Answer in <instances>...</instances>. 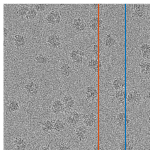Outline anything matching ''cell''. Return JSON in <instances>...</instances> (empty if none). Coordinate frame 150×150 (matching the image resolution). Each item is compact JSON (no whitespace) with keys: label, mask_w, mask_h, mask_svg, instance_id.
<instances>
[{"label":"cell","mask_w":150,"mask_h":150,"mask_svg":"<svg viewBox=\"0 0 150 150\" xmlns=\"http://www.w3.org/2000/svg\"><path fill=\"white\" fill-rule=\"evenodd\" d=\"M98 92L96 88L92 86H88L86 89V100L88 101H92L97 97Z\"/></svg>","instance_id":"8992f818"},{"label":"cell","mask_w":150,"mask_h":150,"mask_svg":"<svg viewBox=\"0 0 150 150\" xmlns=\"http://www.w3.org/2000/svg\"><path fill=\"white\" fill-rule=\"evenodd\" d=\"M125 113L123 112H119L116 115V120L117 124L120 126L125 125Z\"/></svg>","instance_id":"603a6c76"},{"label":"cell","mask_w":150,"mask_h":150,"mask_svg":"<svg viewBox=\"0 0 150 150\" xmlns=\"http://www.w3.org/2000/svg\"><path fill=\"white\" fill-rule=\"evenodd\" d=\"M80 115L79 113L76 111H73L70 112L66 118L67 123L70 125H75L79 121Z\"/></svg>","instance_id":"30bf717a"},{"label":"cell","mask_w":150,"mask_h":150,"mask_svg":"<svg viewBox=\"0 0 150 150\" xmlns=\"http://www.w3.org/2000/svg\"><path fill=\"white\" fill-rule=\"evenodd\" d=\"M30 8L28 6H21L17 11V13L20 16H25Z\"/></svg>","instance_id":"484cf974"},{"label":"cell","mask_w":150,"mask_h":150,"mask_svg":"<svg viewBox=\"0 0 150 150\" xmlns=\"http://www.w3.org/2000/svg\"><path fill=\"white\" fill-rule=\"evenodd\" d=\"M14 45L17 47H24L26 44V40L23 35L17 34L13 38Z\"/></svg>","instance_id":"9a60e30c"},{"label":"cell","mask_w":150,"mask_h":150,"mask_svg":"<svg viewBox=\"0 0 150 150\" xmlns=\"http://www.w3.org/2000/svg\"><path fill=\"white\" fill-rule=\"evenodd\" d=\"M81 22V20L79 18H77L74 19V26L76 31H79V27Z\"/></svg>","instance_id":"f1b7e54d"},{"label":"cell","mask_w":150,"mask_h":150,"mask_svg":"<svg viewBox=\"0 0 150 150\" xmlns=\"http://www.w3.org/2000/svg\"><path fill=\"white\" fill-rule=\"evenodd\" d=\"M96 115L93 112L88 113L84 115L83 122L87 127H91L97 120Z\"/></svg>","instance_id":"52a82bcc"},{"label":"cell","mask_w":150,"mask_h":150,"mask_svg":"<svg viewBox=\"0 0 150 150\" xmlns=\"http://www.w3.org/2000/svg\"><path fill=\"white\" fill-rule=\"evenodd\" d=\"M66 126L64 122L61 119H58L55 120L53 131L59 133L63 131Z\"/></svg>","instance_id":"5bb4252c"},{"label":"cell","mask_w":150,"mask_h":150,"mask_svg":"<svg viewBox=\"0 0 150 150\" xmlns=\"http://www.w3.org/2000/svg\"><path fill=\"white\" fill-rule=\"evenodd\" d=\"M57 150H70L69 147L61 144H58L57 146Z\"/></svg>","instance_id":"1f68e13d"},{"label":"cell","mask_w":150,"mask_h":150,"mask_svg":"<svg viewBox=\"0 0 150 150\" xmlns=\"http://www.w3.org/2000/svg\"><path fill=\"white\" fill-rule=\"evenodd\" d=\"M115 42L114 39L110 35H108L105 40L106 45L108 47H111L114 45Z\"/></svg>","instance_id":"83f0119b"},{"label":"cell","mask_w":150,"mask_h":150,"mask_svg":"<svg viewBox=\"0 0 150 150\" xmlns=\"http://www.w3.org/2000/svg\"><path fill=\"white\" fill-rule=\"evenodd\" d=\"M86 128L81 126L78 127L76 129V134L77 137L80 139H83L87 132Z\"/></svg>","instance_id":"ffe728a7"},{"label":"cell","mask_w":150,"mask_h":150,"mask_svg":"<svg viewBox=\"0 0 150 150\" xmlns=\"http://www.w3.org/2000/svg\"><path fill=\"white\" fill-rule=\"evenodd\" d=\"M93 150H98V147L97 146H95Z\"/></svg>","instance_id":"f35d334b"},{"label":"cell","mask_w":150,"mask_h":150,"mask_svg":"<svg viewBox=\"0 0 150 150\" xmlns=\"http://www.w3.org/2000/svg\"><path fill=\"white\" fill-rule=\"evenodd\" d=\"M142 57L146 59H149L150 57V44L144 43L139 47Z\"/></svg>","instance_id":"4fadbf2b"},{"label":"cell","mask_w":150,"mask_h":150,"mask_svg":"<svg viewBox=\"0 0 150 150\" xmlns=\"http://www.w3.org/2000/svg\"><path fill=\"white\" fill-rule=\"evenodd\" d=\"M140 72L144 75H148L150 74V62L144 61L139 64Z\"/></svg>","instance_id":"e0dca14e"},{"label":"cell","mask_w":150,"mask_h":150,"mask_svg":"<svg viewBox=\"0 0 150 150\" xmlns=\"http://www.w3.org/2000/svg\"><path fill=\"white\" fill-rule=\"evenodd\" d=\"M146 10L145 8L140 11H133L132 14V16L135 18H141L146 13Z\"/></svg>","instance_id":"4316f807"},{"label":"cell","mask_w":150,"mask_h":150,"mask_svg":"<svg viewBox=\"0 0 150 150\" xmlns=\"http://www.w3.org/2000/svg\"><path fill=\"white\" fill-rule=\"evenodd\" d=\"M125 79L124 76L118 77L115 79L112 82V86L114 89L117 91L124 89Z\"/></svg>","instance_id":"9c48e42d"},{"label":"cell","mask_w":150,"mask_h":150,"mask_svg":"<svg viewBox=\"0 0 150 150\" xmlns=\"http://www.w3.org/2000/svg\"><path fill=\"white\" fill-rule=\"evenodd\" d=\"M142 99L141 94L135 89L130 91L127 94V100L130 104H136L139 103Z\"/></svg>","instance_id":"7a4b0ae2"},{"label":"cell","mask_w":150,"mask_h":150,"mask_svg":"<svg viewBox=\"0 0 150 150\" xmlns=\"http://www.w3.org/2000/svg\"><path fill=\"white\" fill-rule=\"evenodd\" d=\"M50 143L49 142L47 145L42 146L40 150H51L50 148Z\"/></svg>","instance_id":"d590c367"},{"label":"cell","mask_w":150,"mask_h":150,"mask_svg":"<svg viewBox=\"0 0 150 150\" xmlns=\"http://www.w3.org/2000/svg\"><path fill=\"white\" fill-rule=\"evenodd\" d=\"M37 14L38 12L33 7L30 8L25 17L28 19L32 20L36 17Z\"/></svg>","instance_id":"d4e9b609"},{"label":"cell","mask_w":150,"mask_h":150,"mask_svg":"<svg viewBox=\"0 0 150 150\" xmlns=\"http://www.w3.org/2000/svg\"><path fill=\"white\" fill-rule=\"evenodd\" d=\"M58 36L56 34H52L48 36L47 39V42L50 46L57 42L60 41Z\"/></svg>","instance_id":"7402d4cb"},{"label":"cell","mask_w":150,"mask_h":150,"mask_svg":"<svg viewBox=\"0 0 150 150\" xmlns=\"http://www.w3.org/2000/svg\"><path fill=\"white\" fill-rule=\"evenodd\" d=\"M87 25L86 23L83 22H82L79 27V31L83 30L86 27Z\"/></svg>","instance_id":"e575fe53"},{"label":"cell","mask_w":150,"mask_h":150,"mask_svg":"<svg viewBox=\"0 0 150 150\" xmlns=\"http://www.w3.org/2000/svg\"><path fill=\"white\" fill-rule=\"evenodd\" d=\"M40 87L38 83L33 81L28 82L24 86L26 92L30 96H34L37 94Z\"/></svg>","instance_id":"6da1fadb"},{"label":"cell","mask_w":150,"mask_h":150,"mask_svg":"<svg viewBox=\"0 0 150 150\" xmlns=\"http://www.w3.org/2000/svg\"><path fill=\"white\" fill-rule=\"evenodd\" d=\"M63 102L64 108L67 110H69L73 107L75 103V100L71 96L66 95L64 97Z\"/></svg>","instance_id":"7c38bea8"},{"label":"cell","mask_w":150,"mask_h":150,"mask_svg":"<svg viewBox=\"0 0 150 150\" xmlns=\"http://www.w3.org/2000/svg\"><path fill=\"white\" fill-rule=\"evenodd\" d=\"M88 67L95 72L98 71V62L97 59H92L89 61L88 64Z\"/></svg>","instance_id":"cb8c5ba5"},{"label":"cell","mask_w":150,"mask_h":150,"mask_svg":"<svg viewBox=\"0 0 150 150\" xmlns=\"http://www.w3.org/2000/svg\"><path fill=\"white\" fill-rule=\"evenodd\" d=\"M148 122H150V114L149 115L148 117Z\"/></svg>","instance_id":"ab89813d"},{"label":"cell","mask_w":150,"mask_h":150,"mask_svg":"<svg viewBox=\"0 0 150 150\" xmlns=\"http://www.w3.org/2000/svg\"><path fill=\"white\" fill-rule=\"evenodd\" d=\"M55 16V10H52L45 17V20L47 22L51 25L56 24Z\"/></svg>","instance_id":"44dd1931"},{"label":"cell","mask_w":150,"mask_h":150,"mask_svg":"<svg viewBox=\"0 0 150 150\" xmlns=\"http://www.w3.org/2000/svg\"><path fill=\"white\" fill-rule=\"evenodd\" d=\"M35 59L36 63L39 64H45L48 62L49 58L42 53H40L36 56Z\"/></svg>","instance_id":"d6986e66"},{"label":"cell","mask_w":150,"mask_h":150,"mask_svg":"<svg viewBox=\"0 0 150 150\" xmlns=\"http://www.w3.org/2000/svg\"><path fill=\"white\" fill-rule=\"evenodd\" d=\"M120 150H125V142H122L120 146Z\"/></svg>","instance_id":"8d00e7d4"},{"label":"cell","mask_w":150,"mask_h":150,"mask_svg":"<svg viewBox=\"0 0 150 150\" xmlns=\"http://www.w3.org/2000/svg\"><path fill=\"white\" fill-rule=\"evenodd\" d=\"M9 31L7 28L5 26L4 27V38H6L8 36Z\"/></svg>","instance_id":"836d02e7"},{"label":"cell","mask_w":150,"mask_h":150,"mask_svg":"<svg viewBox=\"0 0 150 150\" xmlns=\"http://www.w3.org/2000/svg\"><path fill=\"white\" fill-rule=\"evenodd\" d=\"M7 107L8 110L11 112H15L18 111L20 108L19 103L16 100H11Z\"/></svg>","instance_id":"2e32d148"},{"label":"cell","mask_w":150,"mask_h":150,"mask_svg":"<svg viewBox=\"0 0 150 150\" xmlns=\"http://www.w3.org/2000/svg\"><path fill=\"white\" fill-rule=\"evenodd\" d=\"M39 12H43L45 11L48 7V5L46 4H39Z\"/></svg>","instance_id":"d6a6232c"},{"label":"cell","mask_w":150,"mask_h":150,"mask_svg":"<svg viewBox=\"0 0 150 150\" xmlns=\"http://www.w3.org/2000/svg\"><path fill=\"white\" fill-rule=\"evenodd\" d=\"M55 121V120L52 119H48L40 122L42 131L47 133L53 131Z\"/></svg>","instance_id":"5b68a950"},{"label":"cell","mask_w":150,"mask_h":150,"mask_svg":"<svg viewBox=\"0 0 150 150\" xmlns=\"http://www.w3.org/2000/svg\"><path fill=\"white\" fill-rule=\"evenodd\" d=\"M91 23L90 27L94 31H96L98 28V19L97 18L95 17L91 21Z\"/></svg>","instance_id":"f546056e"},{"label":"cell","mask_w":150,"mask_h":150,"mask_svg":"<svg viewBox=\"0 0 150 150\" xmlns=\"http://www.w3.org/2000/svg\"><path fill=\"white\" fill-rule=\"evenodd\" d=\"M146 97L148 102L150 103V91L147 93Z\"/></svg>","instance_id":"74e56055"},{"label":"cell","mask_w":150,"mask_h":150,"mask_svg":"<svg viewBox=\"0 0 150 150\" xmlns=\"http://www.w3.org/2000/svg\"><path fill=\"white\" fill-rule=\"evenodd\" d=\"M125 93L124 89L117 91L115 94V98L120 104H123L125 103Z\"/></svg>","instance_id":"ac0fdd59"},{"label":"cell","mask_w":150,"mask_h":150,"mask_svg":"<svg viewBox=\"0 0 150 150\" xmlns=\"http://www.w3.org/2000/svg\"><path fill=\"white\" fill-rule=\"evenodd\" d=\"M55 21L56 24H58L60 22L61 16L59 11L55 10Z\"/></svg>","instance_id":"4dcf8cb0"},{"label":"cell","mask_w":150,"mask_h":150,"mask_svg":"<svg viewBox=\"0 0 150 150\" xmlns=\"http://www.w3.org/2000/svg\"><path fill=\"white\" fill-rule=\"evenodd\" d=\"M64 109L63 101L59 99L55 100L52 103L51 111L52 113L57 115L61 112Z\"/></svg>","instance_id":"277c9868"},{"label":"cell","mask_w":150,"mask_h":150,"mask_svg":"<svg viewBox=\"0 0 150 150\" xmlns=\"http://www.w3.org/2000/svg\"><path fill=\"white\" fill-rule=\"evenodd\" d=\"M61 75L63 77L67 78L71 74L72 69L70 65L67 63L63 64L59 68Z\"/></svg>","instance_id":"8fae6325"},{"label":"cell","mask_w":150,"mask_h":150,"mask_svg":"<svg viewBox=\"0 0 150 150\" xmlns=\"http://www.w3.org/2000/svg\"><path fill=\"white\" fill-rule=\"evenodd\" d=\"M83 52L79 50H73L70 53V56L72 61L77 64H81L83 62Z\"/></svg>","instance_id":"ba28073f"},{"label":"cell","mask_w":150,"mask_h":150,"mask_svg":"<svg viewBox=\"0 0 150 150\" xmlns=\"http://www.w3.org/2000/svg\"><path fill=\"white\" fill-rule=\"evenodd\" d=\"M13 143L16 150H25L28 145L26 139L21 136L16 137L13 140Z\"/></svg>","instance_id":"3957f363"}]
</instances>
